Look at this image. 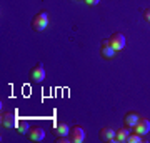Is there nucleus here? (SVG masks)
<instances>
[{
	"label": "nucleus",
	"mask_w": 150,
	"mask_h": 143,
	"mask_svg": "<svg viewBox=\"0 0 150 143\" xmlns=\"http://www.w3.org/2000/svg\"><path fill=\"white\" fill-rule=\"evenodd\" d=\"M100 138H102L103 142H115V132H113L110 127H103L100 130Z\"/></svg>",
	"instance_id": "9b49d317"
},
{
	"label": "nucleus",
	"mask_w": 150,
	"mask_h": 143,
	"mask_svg": "<svg viewBox=\"0 0 150 143\" xmlns=\"http://www.w3.org/2000/svg\"><path fill=\"white\" fill-rule=\"evenodd\" d=\"M83 2H85V4H88V5H97L100 0H83Z\"/></svg>",
	"instance_id": "dca6fc26"
},
{
	"label": "nucleus",
	"mask_w": 150,
	"mask_h": 143,
	"mask_svg": "<svg viewBox=\"0 0 150 143\" xmlns=\"http://www.w3.org/2000/svg\"><path fill=\"white\" fill-rule=\"evenodd\" d=\"M28 123L25 122V120H20V122H17V130L20 133H23V135H27V132H28Z\"/></svg>",
	"instance_id": "ddd939ff"
},
{
	"label": "nucleus",
	"mask_w": 150,
	"mask_h": 143,
	"mask_svg": "<svg viewBox=\"0 0 150 143\" xmlns=\"http://www.w3.org/2000/svg\"><path fill=\"white\" fill-rule=\"evenodd\" d=\"M129 135H130V127H122L120 130H117L115 132V142H118V143H123V142H127V138H129Z\"/></svg>",
	"instance_id": "9d476101"
},
{
	"label": "nucleus",
	"mask_w": 150,
	"mask_h": 143,
	"mask_svg": "<svg viewBox=\"0 0 150 143\" xmlns=\"http://www.w3.org/2000/svg\"><path fill=\"white\" fill-rule=\"evenodd\" d=\"M144 17H145V20L150 22V8H147V10L144 12Z\"/></svg>",
	"instance_id": "2eb2a0df"
},
{
	"label": "nucleus",
	"mask_w": 150,
	"mask_h": 143,
	"mask_svg": "<svg viewBox=\"0 0 150 143\" xmlns=\"http://www.w3.org/2000/svg\"><path fill=\"white\" fill-rule=\"evenodd\" d=\"M127 142L129 143H140L142 142V135H139V133H130L129 138H127Z\"/></svg>",
	"instance_id": "4468645a"
},
{
	"label": "nucleus",
	"mask_w": 150,
	"mask_h": 143,
	"mask_svg": "<svg viewBox=\"0 0 150 143\" xmlns=\"http://www.w3.org/2000/svg\"><path fill=\"white\" fill-rule=\"evenodd\" d=\"M27 137L33 142H42L43 138H45V130L42 127H30L27 132Z\"/></svg>",
	"instance_id": "39448f33"
},
{
	"label": "nucleus",
	"mask_w": 150,
	"mask_h": 143,
	"mask_svg": "<svg viewBox=\"0 0 150 143\" xmlns=\"http://www.w3.org/2000/svg\"><path fill=\"white\" fill-rule=\"evenodd\" d=\"M150 132V122L147 118H140L139 122L134 125V133H139V135H147Z\"/></svg>",
	"instance_id": "423d86ee"
},
{
	"label": "nucleus",
	"mask_w": 150,
	"mask_h": 143,
	"mask_svg": "<svg viewBox=\"0 0 150 143\" xmlns=\"http://www.w3.org/2000/svg\"><path fill=\"white\" fill-rule=\"evenodd\" d=\"M0 125L4 128H12L17 125V120H15V113L10 110H4L0 113Z\"/></svg>",
	"instance_id": "f03ea898"
},
{
	"label": "nucleus",
	"mask_w": 150,
	"mask_h": 143,
	"mask_svg": "<svg viewBox=\"0 0 150 143\" xmlns=\"http://www.w3.org/2000/svg\"><path fill=\"white\" fill-rule=\"evenodd\" d=\"M139 120H140V117H139V113H137V111H127V113H125V117H123L125 125L130 127V128H134V125L139 122Z\"/></svg>",
	"instance_id": "1a4fd4ad"
},
{
	"label": "nucleus",
	"mask_w": 150,
	"mask_h": 143,
	"mask_svg": "<svg viewBox=\"0 0 150 143\" xmlns=\"http://www.w3.org/2000/svg\"><path fill=\"white\" fill-rule=\"evenodd\" d=\"M69 137H70V142L72 143H82L85 140V130L82 127H79V125H75V127L70 128Z\"/></svg>",
	"instance_id": "20e7f679"
},
{
	"label": "nucleus",
	"mask_w": 150,
	"mask_h": 143,
	"mask_svg": "<svg viewBox=\"0 0 150 143\" xmlns=\"http://www.w3.org/2000/svg\"><path fill=\"white\" fill-rule=\"evenodd\" d=\"M100 53H102V57H105V58H113V57H115V50H113V47L110 45L108 38H105V40L102 42Z\"/></svg>",
	"instance_id": "6e6552de"
},
{
	"label": "nucleus",
	"mask_w": 150,
	"mask_h": 143,
	"mask_svg": "<svg viewBox=\"0 0 150 143\" xmlns=\"http://www.w3.org/2000/svg\"><path fill=\"white\" fill-rule=\"evenodd\" d=\"M28 75H30V80H33V82H42V80L45 78V68H43V65L37 63L32 70H30Z\"/></svg>",
	"instance_id": "0eeeda50"
},
{
	"label": "nucleus",
	"mask_w": 150,
	"mask_h": 143,
	"mask_svg": "<svg viewBox=\"0 0 150 143\" xmlns=\"http://www.w3.org/2000/svg\"><path fill=\"white\" fill-rule=\"evenodd\" d=\"M108 42H110V45L113 47V50H115V52H118V50L125 48V43H127V40H125V37H123V33L115 32V33H112V35H110Z\"/></svg>",
	"instance_id": "7ed1b4c3"
},
{
	"label": "nucleus",
	"mask_w": 150,
	"mask_h": 143,
	"mask_svg": "<svg viewBox=\"0 0 150 143\" xmlns=\"http://www.w3.org/2000/svg\"><path fill=\"white\" fill-rule=\"evenodd\" d=\"M48 25V15L47 12H38L37 15L33 17L32 20V28L35 30V32H42V30H45Z\"/></svg>",
	"instance_id": "f257e3e1"
},
{
	"label": "nucleus",
	"mask_w": 150,
	"mask_h": 143,
	"mask_svg": "<svg viewBox=\"0 0 150 143\" xmlns=\"http://www.w3.org/2000/svg\"><path fill=\"white\" fill-rule=\"evenodd\" d=\"M69 132H70V128L65 122H59L55 125V135L57 137H69Z\"/></svg>",
	"instance_id": "f8f14e48"
}]
</instances>
